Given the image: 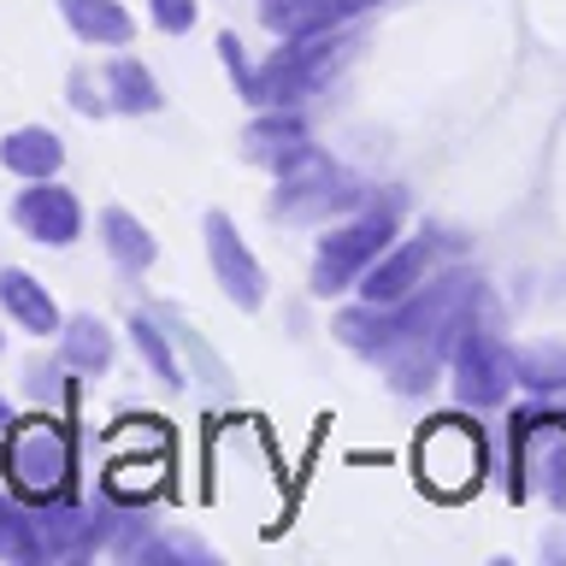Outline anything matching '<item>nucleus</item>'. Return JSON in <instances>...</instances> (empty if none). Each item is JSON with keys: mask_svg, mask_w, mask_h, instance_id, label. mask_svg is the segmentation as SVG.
<instances>
[{"mask_svg": "<svg viewBox=\"0 0 566 566\" xmlns=\"http://www.w3.org/2000/svg\"><path fill=\"white\" fill-rule=\"evenodd\" d=\"M513 490H543L566 507V413H525L513 419Z\"/></svg>", "mask_w": 566, "mask_h": 566, "instance_id": "nucleus-1", "label": "nucleus"}, {"mask_svg": "<svg viewBox=\"0 0 566 566\" xmlns=\"http://www.w3.org/2000/svg\"><path fill=\"white\" fill-rule=\"evenodd\" d=\"M419 467H424V478H431L442 495H460L467 484H478V431H467V424H454V419H442L437 431L424 437Z\"/></svg>", "mask_w": 566, "mask_h": 566, "instance_id": "nucleus-2", "label": "nucleus"}, {"mask_svg": "<svg viewBox=\"0 0 566 566\" xmlns=\"http://www.w3.org/2000/svg\"><path fill=\"white\" fill-rule=\"evenodd\" d=\"M0 290H7V301H12V307H18V313L30 318V325H42V331L53 325V307H48L42 295H30V277H18V272H12L7 283H0Z\"/></svg>", "mask_w": 566, "mask_h": 566, "instance_id": "nucleus-3", "label": "nucleus"}, {"mask_svg": "<svg viewBox=\"0 0 566 566\" xmlns=\"http://www.w3.org/2000/svg\"><path fill=\"white\" fill-rule=\"evenodd\" d=\"M106 224H113V230H118V237H113V248H118V254H124V260H130V265L154 254V248H148V237H142V230H136L130 219H118V212H113V219H106Z\"/></svg>", "mask_w": 566, "mask_h": 566, "instance_id": "nucleus-4", "label": "nucleus"}, {"mask_svg": "<svg viewBox=\"0 0 566 566\" xmlns=\"http://www.w3.org/2000/svg\"><path fill=\"white\" fill-rule=\"evenodd\" d=\"M189 18H195V7L184 12V7H177V0H159V24H171V30H184V24H189Z\"/></svg>", "mask_w": 566, "mask_h": 566, "instance_id": "nucleus-5", "label": "nucleus"}]
</instances>
